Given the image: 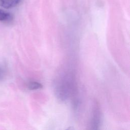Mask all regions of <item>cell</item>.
<instances>
[{
    "mask_svg": "<svg viewBox=\"0 0 130 130\" xmlns=\"http://www.w3.org/2000/svg\"><path fill=\"white\" fill-rule=\"evenodd\" d=\"M21 0H0V6L5 9H10L16 7Z\"/></svg>",
    "mask_w": 130,
    "mask_h": 130,
    "instance_id": "obj_2",
    "label": "cell"
},
{
    "mask_svg": "<svg viewBox=\"0 0 130 130\" xmlns=\"http://www.w3.org/2000/svg\"><path fill=\"white\" fill-rule=\"evenodd\" d=\"M27 87L29 90H37L41 89L43 87V85L42 84L36 82V81H31L27 83Z\"/></svg>",
    "mask_w": 130,
    "mask_h": 130,
    "instance_id": "obj_4",
    "label": "cell"
},
{
    "mask_svg": "<svg viewBox=\"0 0 130 130\" xmlns=\"http://www.w3.org/2000/svg\"><path fill=\"white\" fill-rule=\"evenodd\" d=\"M13 19V16L10 13L6 12L0 9V21L8 22Z\"/></svg>",
    "mask_w": 130,
    "mask_h": 130,
    "instance_id": "obj_3",
    "label": "cell"
},
{
    "mask_svg": "<svg viewBox=\"0 0 130 130\" xmlns=\"http://www.w3.org/2000/svg\"><path fill=\"white\" fill-rule=\"evenodd\" d=\"M5 72L4 69L0 67V81L4 78L5 76Z\"/></svg>",
    "mask_w": 130,
    "mask_h": 130,
    "instance_id": "obj_5",
    "label": "cell"
},
{
    "mask_svg": "<svg viewBox=\"0 0 130 130\" xmlns=\"http://www.w3.org/2000/svg\"><path fill=\"white\" fill-rule=\"evenodd\" d=\"M101 119V114L100 110L98 107H95L94 110H93V112L92 114V121H91V126L92 128L96 129L98 128Z\"/></svg>",
    "mask_w": 130,
    "mask_h": 130,
    "instance_id": "obj_1",
    "label": "cell"
}]
</instances>
